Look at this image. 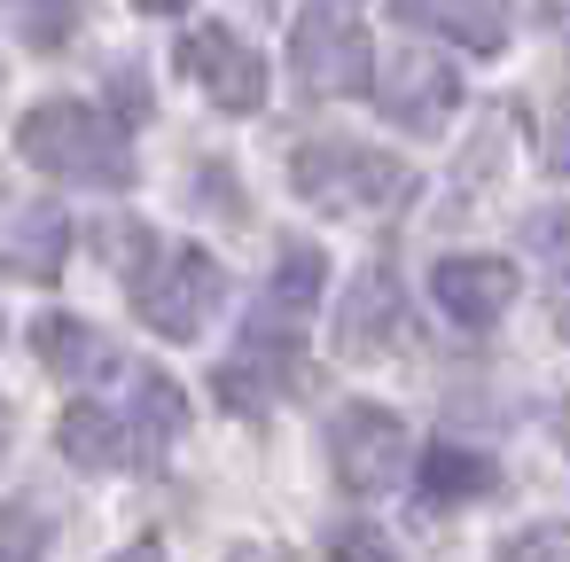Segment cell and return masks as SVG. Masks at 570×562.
Masks as SVG:
<instances>
[{"label": "cell", "mask_w": 570, "mask_h": 562, "mask_svg": "<svg viewBox=\"0 0 570 562\" xmlns=\"http://www.w3.org/2000/svg\"><path fill=\"white\" fill-rule=\"evenodd\" d=\"M406 336V305H399V282L391 266H360L352 289L336 297V352L344 359H375Z\"/></svg>", "instance_id": "ba28073f"}, {"label": "cell", "mask_w": 570, "mask_h": 562, "mask_svg": "<svg viewBox=\"0 0 570 562\" xmlns=\"http://www.w3.org/2000/svg\"><path fill=\"white\" fill-rule=\"evenodd\" d=\"M492 492V461L484 453H461V445H430L422 461V507H469Z\"/></svg>", "instance_id": "5bb4252c"}, {"label": "cell", "mask_w": 570, "mask_h": 562, "mask_svg": "<svg viewBox=\"0 0 570 562\" xmlns=\"http://www.w3.org/2000/svg\"><path fill=\"white\" fill-rule=\"evenodd\" d=\"M56 445H63V461H79V469H126V461H134L126 414H110V406H95V398H79V406L56 422Z\"/></svg>", "instance_id": "7c38bea8"}, {"label": "cell", "mask_w": 570, "mask_h": 562, "mask_svg": "<svg viewBox=\"0 0 570 562\" xmlns=\"http://www.w3.org/2000/svg\"><path fill=\"white\" fill-rule=\"evenodd\" d=\"M539 9H547L554 24H570V0H539Z\"/></svg>", "instance_id": "603a6c76"}, {"label": "cell", "mask_w": 570, "mask_h": 562, "mask_svg": "<svg viewBox=\"0 0 570 562\" xmlns=\"http://www.w3.org/2000/svg\"><path fill=\"white\" fill-rule=\"evenodd\" d=\"M0 258L32 282H56L63 258H71V219L63 204H9L0 211Z\"/></svg>", "instance_id": "8fae6325"}, {"label": "cell", "mask_w": 570, "mask_h": 562, "mask_svg": "<svg viewBox=\"0 0 570 562\" xmlns=\"http://www.w3.org/2000/svg\"><path fill=\"white\" fill-rule=\"evenodd\" d=\"M227 297V266L196 243H173V250H149V266L134 274V313L165 336V344H196L212 328Z\"/></svg>", "instance_id": "277c9868"}, {"label": "cell", "mask_w": 570, "mask_h": 562, "mask_svg": "<svg viewBox=\"0 0 570 562\" xmlns=\"http://www.w3.org/2000/svg\"><path fill=\"white\" fill-rule=\"evenodd\" d=\"M9 17H17V32H24V48L56 56V48H63V40L79 32L87 0H9Z\"/></svg>", "instance_id": "2e32d148"}, {"label": "cell", "mask_w": 570, "mask_h": 562, "mask_svg": "<svg viewBox=\"0 0 570 562\" xmlns=\"http://www.w3.org/2000/svg\"><path fill=\"white\" fill-rule=\"evenodd\" d=\"M547 172H570V110H554L547 126Z\"/></svg>", "instance_id": "ffe728a7"}, {"label": "cell", "mask_w": 570, "mask_h": 562, "mask_svg": "<svg viewBox=\"0 0 570 562\" xmlns=\"http://www.w3.org/2000/svg\"><path fill=\"white\" fill-rule=\"evenodd\" d=\"M328 562H399V554L383 546V531H367V523H344V531H328Z\"/></svg>", "instance_id": "d6986e66"}, {"label": "cell", "mask_w": 570, "mask_h": 562, "mask_svg": "<svg viewBox=\"0 0 570 562\" xmlns=\"http://www.w3.org/2000/svg\"><path fill=\"white\" fill-rule=\"evenodd\" d=\"M17 149H24V165H40V172L63 180V188H126V180H134V141H126V126H118L110 110H95V102H71V95L32 102L24 126H17Z\"/></svg>", "instance_id": "6da1fadb"}, {"label": "cell", "mask_w": 570, "mask_h": 562, "mask_svg": "<svg viewBox=\"0 0 570 562\" xmlns=\"http://www.w3.org/2000/svg\"><path fill=\"white\" fill-rule=\"evenodd\" d=\"M430 297H438V313L453 328H492L515 305V266L508 258H438Z\"/></svg>", "instance_id": "9c48e42d"}, {"label": "cell", "mask_w": 570, "mask_h": 562, "mask_svg": "<svg viewBox=\"0 0 570 562\" xmlns=\"http://www.w3.org/2000/svg\"><path fill=\"white\" fill-rule=\"evenodd\" d=\"M500 562H570V523H523V531H508Z\"/></svg>", "instance_id": "ac0fdd59"}, {"label": "cell", "mask_w": 570, "mask_h": 562, "mask_svg": "<svg viewBox=\"0 0 570 562\" xmlns=\"http://www.w3.org/2000/svg\"><path fill=\"white\" fill-rule=\"evenodd\" d=\"M289 188H297L313 211H336V219H344V211H391V204H406V196H414V172H406L399 157L352 141V134H321V141H297Z\"/></svg>", "instance_id": "7a4b0ae2"}, {"label": "cell", "mask_w": 570, "mask_h": 562, "mask_svg": "<svg viewBox=\"0 0 570 562\" xmlns=\"http://www.w3.org/2000/svg\"><path fill=\"white\" fill-rule=\"evenodd\" d=\"M32 352H40L56 375H71V383H87V375L110 367V344H102L87 321H71V313H40V321H32Z\"/></svg>", "instance_id": "4fadbf2b"}, {"label": "cell", "mask_w": 570, "mask_h": 562, "mask_svg": "<svg viewBox=\"0 0 570 562\" xmlns=\"http://www.w3.org/2000/svg\"><path fill=\"white\" fill-rule=\"evenodd\" d=\"M289 79L305 102H352L375 79L367 56V0H305L289 32Z\"/></svg>", "instance_id": "3957f363"}, {"label": "cell", "mask_w": 570, "mask_h": 562, "mask_svg": "<svg viewBox=\"0 0 570 562\" xmlns=\"http://www.w3.org/2000/svg\"><path fill=\"white\" fill-rule=\"evenodd\" d=\"M48 554V515L40 507H0V562H40Z\"/></svg>", "instance_id": "e0dca14e"}, {"label": "cell", "mask_w": 570, "mask_h": 562, "mask_svg": "<svg viewBox=\"0 0 570 562\" xmlns=\"http://www.w3.org/2000/svg\"><path fill=\"white\" fill-rule=\"evenodd\" d=\"M134 9H141V17H180L188 0H134Z\"/></svg>", "instance_id": "7402d4cb"}, {"label": "cell", "mask_w": 570, "mask_h": 562, "mask_svg": "<svg viewBox=\"0 0 570 562\" xmlns=\"http://www.w3.org/2000/svg\"><path fill=\"white\" fill-rule=\"evenodd\" d=\"M180 71L212 95V110H227V118H250L258 102H266V56L235 32V24H196L188 40H180Z\"/></svg>", "instance_id": "52a82bcc"}, {"label": "cell", "mask_w": 570, "mask_h": 562, "mask_svg": "<svg viewBox=\"0 0 570 562\" xmlns=\"http://www.w3.org/2000/svg\"><path fill=\"white\" fill-rule=\"evenodd\" d=\"M391 9L438 40H453L461 56H508V32H515V9L508 0H391Z\"/></svg>", "instance_id": "30bf717a"}, {"label": "cell", "mask_w": 570, "mask_h": 562, "mask_svg": "<svg viewBox=\"0 0 570 562\" xmlns=\"http://www.w3.org/2000/svg\"><path fill=\"white\" fill-rule=\"evenodd\" d=\"M110 562H165V539H134L126 554H110Z\"/></svg>", "instance_id": "44dd1931"}, {"label": "cell", "mask_w": 570, "mask_h": 562, "mask_svg": "<svg viewBox=\"0 0 570 562\" xmlns=\"http://www.w3.org/2000/svg\"><path fill=\"white\" fill-rule=\"evenodd\" d=\"M367 87H375L383 118H391L399 134H414V141H438V134L453 126V110H461V71H453L438 48H391V63H383Z\"/></svg>", "instance_id": "5b68a950"}, {"label": "cell", "mask_w": 570, "mask_h": 562, "mask_svg": "<svg viewBox=\"0 0 570 562\" xmlns=\"http://www.w3.org/2000/svg\"><path fill=\"white\" fill-rule=\"evenodd\" d=\"M266 9H274V0H266Z\"/></svg>", "instance_id": "cb8c5ba5"}, {"label": "cell", "mask_w": 570, "mask_h": 562, "mask_svg": "<svg viewBox=\"0 0 570 562\" xmlns=\"http://www.w3.org/2000/svg\"><path fill=\"white\" fill-rule=\"evenodd\" d=\"M328 461L344 492H391L406 469V422L375 398H352L328 414Z\"/></svg>", "instance_id": "8992f818"}, {"label": "cell", "mask_w": 570, "mask_h": 562, "mask_svg": "<svg viewBox=\"0 0 570 562\" xmlns=\"http://www.w3.org/2000/svg\"><path fill=\"white\" fill-rule=\"evenodd\" d=\"M180 422H188V406H180V391L165 383V375H141V391H134V453H165L173 437H180Z\"/></svg>", "instance_id": "9a60e30c"}]
</instances>
